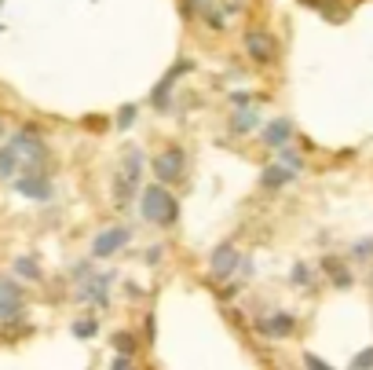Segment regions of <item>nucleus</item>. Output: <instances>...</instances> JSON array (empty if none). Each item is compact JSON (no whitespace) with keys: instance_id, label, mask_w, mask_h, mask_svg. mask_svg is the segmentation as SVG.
Returning <instances> with one entry per match:
<instances>
[{"instance_id":"nucleus-1","label":"nucleus","mask_w":373,"mask_h":370,"mask_svg":"<svg viewBox=\"0 0 373 370\" xmlns=\"http://www.w3.org/2000/svg\"><path fill=\"white\" fill-rule=\"evenodd\" d=\"M139 213H143V220L158 224V228H172L180 220V206H176V198L165 191V184H154V187L139 191Z\"/></svg>"},{"instance_id":"nucleus-2","label":"nucleus","mask_w":373,"mask_h":370,"mask_svg":"<svg viewBox=\"0 0 373 370\" xmlns=\"http://www.w3.org/2000/svg\"><path fill=\"white\" fill-rule=\"evenodd\" d=\"M139 176H143V150L128 147V155H125V162H121V172H117V180H114V198H117V206H128V198L139 191Z\"/></svg>"},{"instance_id":"nucleus-3","label":"nucleus","mask_w":373,"mask_h":370,"mask_svg":"<svg viewBox=\"0 0 373 370\" xmlns=\"http://www.w3.org/2000/svg\"><path fill=\"white\" fill-rule=\"evenodd\" d=\"M183 162H187V155L180 147H168L165 155L154 162V176H158V184H172V180H180L183 176Z\"/></svg>"},{"instance_id":"nucleus-4","label":"nucleus","mask_w":373,"mask_h":370,"mask_svg":"<svg viewBox=\"0 0 373 370\" xmlns=\"http://www.w3.org/2000/svg\"><path fill=\"white\" fill-rule=\"evenodd\" d=\"M15 191H18V194H26V198L48 202V198H52V180L44 176L40 169H26V176L15 180Z\"/></svg>"},{"instance_id":"nucleus-5","label":"nucleus","mask_w":373,"mask_h":370,"mask_svg":"<svg viewBox=\"0 0 373 370\" xmlns=\"http://www.w3.org/2000/svg\"><path fill=\"white\" fill-rule=\"evenodd\" d=\"M128 242H132V231H128V228H106L103 235H96L92 257H114V253L125 250Z\"/></svg>"},{"instance_id":"nucleus-6","label":"nucleus","mask_w":373,"mask_h":370,"mask_svg":"<svg viewBox=\"0 0 373 370\" xmlns=\"http://www.w3.org/2000/svg\"><path fill=\"white\" fill-rule=\"evenodd\" d=\"M293 326H297V319L289 315V312H271L268 319H256V330L263 334V337H289L293 334Z\"/></svg>"},{"instance_id":"nucleus-7","label":"nucleus","mask_w":373,"mask_h":370,"mask_svg":"<svg viewBox=\"0 0 373 370\" xmlns=\"http://www.w3.org/2000/svg\"><path fill=\"white\" fill-rule=\"evenodd\" d=\"M241 264V253L234 250V246H216L212 250V260H209V268H212V275L216 279H227V275H234V268Z\"/></svg>"},{"instance_id":"nucleus-8","label":"nucleus","mask_w":373,"mask_h":370,"mask_svg":"<svg viewBox=\"0 0 373 370\" xmlns=\"http://www.w3.org/2000/svg\"><path fill=\"white\" fill-rule=\"evenodd\" d=\"M246 52H249V59H256V62H271V59H275V37L263 33V30H249V33H246Z\"/></svg>"},{"instance_id":"nucleus-9","label":"nucleus","mask_w":373,"mask_h":370,"mask_svg":"<svg viewBox=\"0 0 373 370\" xmlns=\"http://www.w3.org/2000/svg\"><path fill=\"white\" fill-rule=\"evenodd\" d=\"M22 315V286L18 282H0V319Z\"/></svg>"},{"instance_id":"nucleus-10","label":"nucleus","mask_w":373,"mask_h":370,"mask_svg":"<svg viewBox=\"0 0 373 370\" xmlns=\"http://www.w3.org/2000/svg\"><path fill=\"white\" fill-rule=\"evenodd\" d=\"M268 147H285L293 140V121L289 118H275V121H268L263 125V136H260Z\"/></svg>"},{"instance_id":"nucleus-11","label":"nucleus","mask_w":373,"mask_h":370,"mask_svg":"<svg viewBox=\"0 0 373 370\" xmlns=\"http://www.w3.org/2000/svg\"><path fill=\"white\" fill-rule=\"evenodd\" d=\"M293 180V169L285 165V162H275V165H263V172H260V184L268 187V191H278V187H285Z\"/></svg>"},{"instance_id":"nucleus-12","label":"nucleus","mask_w":373,"mask_h":370,"mask_svg":"<svg viewBox=\"0 0 373 370\" xmlns=\"http://www.w3.org/2000/svg\"><path fill=\"white\" fill-rule=\"evenodd\" d=\"M322 271L329 275V282H333L337 290H348L351 286V271L344 268L340 257H322Z\"/></svg>"},{"instance_id":"nucleus-13","label":"nucleus","mask_w":373,"mask_h":370,"mask_svg":"<svg viewBox=\"0 0 373 370\" xmlns=\"http://www.w3.org/2000/svg\"><path fill=\"white\" fill-rule=\"evenodd\" d=\"M106 286H110V275H99V279H88V286H81V301H92V304H103V301H106Z\"/></svg>"},{"instance_id":"nucleus-14","label":"nucleus","mask_w":373,"mask_h":370,"mask_svg":"<svg viewBox=\"0 0 373 370\" xmlns=\"http://www.w3.org/2000/svg\"><path fill=\"white\" fill-rule=\"evenodd\" d=\"M15 169H18V150L8 143L4 150H0V180H8V176H15Z\"/></svg>"},{"instance_id":"nucleus-15","label":"nucleus","mask_w":373,"mask_h":370,"mask_svg":"<svg viewBox=\"0 0 373 370\" xmlns=\"http://www.w3.org/2000/svg\"><path fill=\"white\" fill-rule=\"evenodd\" d=\"M238 118L231 121V128H234V133H253V128L260 125V118H256V111H249V106H238Z\"/></svg>"},{"instance_id":"nucleus-16","label":"nucleus","mask_w":373,"mask_h":370,"mask_svg":"<svg viewBox=\"0 0 373 370\" xmlns=\"http://www.w3.org/2000/svg\"><path fill=\"white\" fill-rule=\"evenodd\" d=\"M15 275H18V279L37 282V279H40V264H37L33 257H18V260H15Z\"/></svg>"},{"instance_id":"nucleus-17","label":"nucleus","mask_w":373,"mask_h":370,"mask_svg":"<svg viewBox=\"0 0 373 370\" xmlns=\"http://www.w3.org/2000/svg\"><path fill=\"white\" fill-rule=\"evenodd\" d=\"M319 11L329 18V23H344V15H348L340 4H333V0H322V4H319Z\"/></svg>"},{"instance_id":"nucleus-18","label":"nucleus","mask_w":373,"mask_h":370,"mask_svg":"<svg viewBox=\"0 0 373 370\" xmlns=\"http://www.w3.org/2000/svg\"><path fill=\"white\" fill-rule=\"evenodd\" d=\"M96 330H99L96 319H77V323H74V337H81V341H84V337H96Z\"/></svg>"},{"instance_id":"nucleus-19","label":"nucleus","mask_w":373,"mask_h":370,"mask_svg":"<svg viewBox=\"0 0 373 370\" xmlns=\"http://www.w3.org/2000/svg\"><path fill=\"white\" fill-rule=\"evenodd\" d=\"M289 279H293V286H311V268H307V264H293Z\"/></svg>"},{"instance_id":"nucleus-20","label":"nucleus","mask_w":373,"mask_h":370,"mask_svg":"<svg viewBox=\"0 0 373 370\" xmlns=\"http://www.w3.org/2000/svg\"><path fill=\"white\" fill-rule=\"evenodd\" d=\"M114 348H117V352H128V356H132V352H136V337L121 330V334H114Z\"/></svg>"},{"instance_id":"nucleus-21","label":"nucleus","mask_w":373,"mask_h":370,"mask_svg":"<svg viewBox=\"0 0 373 370\" xmlns=\"http://www.w3.org/2000/svg\"><path fill=\"white\" fill-rule=\"evenodd\" d=\"M351 257H355V260H369L373 257V238H362V242L351 246Z\"/></svg>"},{"instance_id":"nucleus-22","label":"nucleus","mask_w":373,"mask_h":370,"mask_svg":"<svg viewBox=\"0 0 373 370\" xmlns=\"http://www.w3.org/2000/svg\"><path fill=\"white\" fill-rule=\"evenodd\" d=\"M278 150H282V162H285V165H289L293 172H300V169H304L300 155H293V150H289V147H278Z\"/></svg>"},{"instance_id":"nucleus-23","label":"nucleus","mask_w":373,"mask_h":370,"mask_svg":"<svg viewBox=\"0 0 373 370\" xmlns=\"http://www.w3.org/2000/svg\"><path fill=\"white\" fill-rule=\"evenodd\" d=\"M366 366H373V348H366V352H359L351 359V370H366Z\"/></svg>"},{"instance_id":"nucleus-24","label":"nucleus","mask_w":373,"mask_h":370,"mask_svg":"<svg viewBox=\"0 0 373 370\" xmlns=\"http://www.w3.org/2000/svg\"><path fill=\"white\" fill-rule=\"evenodd\" d=\"M132 121H136V106H125V111L117 114V125H121V128H128Z\"/></svg>"},{"instance_id":"nucleus-25","label":"nucleus","mask_w":373,"mask_h":370,"mask_svg":"<svg viewBox=\"0 0 373 370\" xmlns=\"http://www.w3.org/2000/svg\"><path fill=\"white\" fill-rule=\"evenodd\" d=\"M304 363H307V366H315V370H329V363H326V359H319V356H311V352L304 356Z\"/></svg>"},{"instance_id":"nucleus-26","label":"nucleus","mask_w":373,"mask_h":370,"mask_svg":"<svg viewBox=\"0 0 373 370\" xmlns=\"http://www.w3.org/2000/svg\"><path fill=\"white\" fill-rule=\"evenodd\" d=\"M128 366H132V356H128V352L114 356V370H128Z\"/></svg>"},{"instance_id":"nucleus-27","label":"nucleus","mask_w":373,"mask_h":370,"mask_svg":"<svg viewBox=\"0 0 373 370\" xmlns=\"http://www.w3.org/2000/svg\"><path fill=\"white\" fill-rule=\"evenodd\" d=\"M231 103H234V106H249V103H253V96H249V92H234V96H231Z\"/></svg>"},{"instance_id":"nucleus-28","label":"nucleus","mask_w":373,"mask_h":370,"mask_svg":"<svg viewBox=\"0 0 373 370\" xmlns=\"http://www.w3.org/2000/svg\"><path fill=\"white\" fill-rule=\"evenodd\" d=\"M205 18H209V26H212V30H224V15H219V11H209Z\"/></svg>"},{"instance_id":"nucleus-29","label":"nucleus","mask_w":373,"mask_h":370,"mask_svg":"<svg viewBox=\"0 0 373 370\" xmlns=\"http://www.w3.org/2000/svg\"><path fill=\"white\" fill-rule=\"evenodd\" d=\"M300 4H307V8H319V4H322V0H300Z\"/></svg>"},{"instance_id":"nucleus-30","label":"nucleus","mask_w":373,"mask_h":370,"mask_svg":"<svg viewBox=\"0 0 373 370\" xmlns=\"http://www.w3.org/2000/svg\"><path fill=\"white\" fill-rule=\"evenodd\" d=\"M0 4H4V0H0Z\"/></svg>"}]
</instances>
